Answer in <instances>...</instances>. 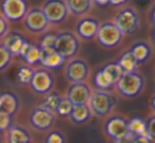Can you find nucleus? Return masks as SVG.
Here are the masks:
<instances>
[{"mask_svg":"<svg viewBox=\"0 0 155 143\" xmlns=\"http://www.w3.org/2000/svg\"><path fill=\"white\" fill-rule=\"evenodd\" d=\"M12 125V117L0 111V133L6 131Z\"/></svg>","mask_w":155,"mask_h":143,"instance_id":"32","label":"nucleus"},{"mask_svg":"<svg viewBox=\"0 0 155 143\" xmlns=\"http://www.w3.org/2000/svg\"><path fill=\"white\" fill-rule=\"evenodd\" d=\"M117 64L120 66L124 73H127V72H134L137 69V67H138L139 61L135 58V56L133 55L131 50H129V51L124 52L123 55L120 56Z\"/></svg>","mask_w":155,"mask_h":143,"instance_id":"23","label":"nucleus"},{"mask_svg":"<svg viewBox=\"0 0 155 143\" xmlns=\"http://www.w3.org/2000/svg\"><path fill=\"white\" fill-rule=\"evenodd\" d=\"M8 32H10V21L0 13V40H2Z\"/></svg>","mask_w":155,"mask_h":143,"instance_id":"33","label":"nucleus"},{"mask_svg":"<svg viewBox=\"0 0 155 143\" xmlns=\"http://www.w3.org/2000/svg\"><path fill=\"white\" fill-rule=\"evenodd\" d=\"M34 69L35 68H33L30 65H27V64L21 65L16 72V81L18 82V84L30 85L33 73H34Z\"/></svg>","mask_w":155,"mask_h":143,"instance_id":"25","label":"nucleus"},{"mask_svg":"<svg viewBox=\"0 0 155 143\" xmlns=\"http://www.w3.org/2000/svg\"><path fill=\"white\" fill-rule=\"evenodd\" d=\"M30 9L29 0H0V13L10 23L23 21Z\"/></svg>","mask_w":155,"mask_h":143,"instance_id":"6","label":"nucleus"},{"mask_svg":"<svg viewBox=\"0 0 155 143\" xmlns=\"http://www.w3.org/2000/svg\"><path fill=\"white\" fill-rule=\"evenodd\" d=\"M41 9L51 25H60L70 14L65 0H45Z\"/></svg>","mask_w":155,"mask_h":143,"instance_id":"9","label":"nucleus"},{"mask_svg":"<svg viewBox=\"0 0 155 143\" xmlns=\"http://www.w3.org/2000/svg\"><path fill=\"white\" fill-rule=\"evenodd\" d=\"M92 111H91L90 107L88 104L86 105H75L72 110L71 114L69 118L71 119V121L74 124L81 125L87 123L91 119L92 116Z\"/></svg>","mask_w":155,"mask_h":143,"instance_id":"22","label":"nucleus"},{"mask_svg":"<svg viewBox=\"0 0 155 143\" xmlns=\"http://www.w3.org/2000/svg\"><path fill=\"white\" fill-rule=\"evenodd\" d=\"M79 37L71 31H62L57 33L55 50L65 59H71L79 50Z\"/></svg>","mask_w":155,"mask_h":143,"instance_id":"7","label":"nucleus"},{"mask_svg":"<svg viewBox=\"0 0 155 143\" xmlns=\"http://www.w3.org/2000/svg\"><path fill=\"white\" fill-rule=\"evenodd\" d=\"M73 108H74L73 103L65 96H62L61 100H60L59 104H58L57 109H56V114L59 117H62V118H67V117H70Z\"/></svg>","mask_w":155,"mask_h":143,"instance_id":"29","label":"nucleus"},{"mask_svg":"<svg viewBox=\"0 0 155 143\" xmlns=\"http://www.w3.org/2000/svg\"><path fill=\"white\" fill-rule=\"evenodd\" d=\"M130 50L139 63L146 61L151 55V47L145 41H137L131 47Z\"/></svg>","mask_w":155,"mask_h":143,"instance_id":"24","label":"nucleus"},{"mask_svg":"<svg viewBox=\"0 0 155 143\" xmlns=\"http://www.w3.org/2000/svg\"><path fill=\"white\" fill-rule=\"evenodd\" d=\"M56 38H57V33L45 32V34L40 35L38 45L41 47V49H52L55 48Z\"/></svg>","mask_w":155,"mask_h":143,"instance_id":"30","label":"nucleus"},{"mask_svg":"<svg viewBox=\"0 0 155 143\" xmlns=\"http://www.w3.org/2000/svg\"><path fill=\"white\" fill-rule=\"evenodd\" d=\"M129 133L132 136L147 135L146 121L141 118H133L129 121Z\"/></svg>","mask_w":155,"mask_h":143,"instance_id":"27","label":"nucleus"},{"mask_svg":"<svg viewBox=\"0 0 155 143\" xmlns=\"http://www.w3.org/2000/svg\"><path fill=\"white\" fill-rule=\"evenodd\" d=\"M150 17H151V20L155 23V4L153 8L151 9V12H150Z\"/></svg>","mask_w":155,"mask_h":143,"instance_id":"39","label":"nucleus"},{"mask_svg":"<svg viewBox=\"0 0 155 143\" xmlns=\"http://www.w3.org/2000/svg\"><path fill=\"white\" fill-rule=\"evenodd\" d=\"M114 23L123 34H132L138 29L139 16L134 9L124 8L117 13Z\"/></svg>","mask_w":155,"mask_h":143,"instance_id":"11","label":"nucleus"},{"mask_svg":"<svg viewBox=\"0 0 155 143\" xmlns=\"http://www.w3.org/2000/svg\"><path fill=\"white\" fill-rule=\"evenodd\" d=\"M127 1H128V0H110V4L114 6H118V5H121V4L126 3Z\"/></svg>","mask_w":155,"mask_h":143,"instance_id":"37","label":"nucleus"},{"mask_svg":"<svg viewBox=\"0 0 155 143\" xmlns=\"http://www.w3.org/2000/svg\"><path fill=\"white\" fill-rule=\"evenodd\" d=\"M54 85H55V78L51 70L45 67L35 68L29 85L34 93L45 96V94L53 91Z\"/></svg>","mask_w":155,"mask_h":143,"instance_id":"5","label":"nucleus"},{"mask_svg":"<svg viewBox=\"0 0 155 143\" xmlns=\"http://www.w3.org/2000/svg\"><path fill=\"white\" fill-rule=\"evenodd\" d=\"M43 143H67V138L62 131L58 129H51L45 135Z\"/></svg>","mask_w":155,"mask_h":143,"instance_id":"31","label":"nucleus"},{"mask_svg":"<svg viewBox=\"0 0 155 143\" xmlns=\"http://www.w3.org/2000/svg\"><path fill=\"white\" fill-rule=\"evenodd\" d=\"M0 107H1V99H0Z\"/></svg>","mask_w":155,"mask_h":143,"instance_id":"41","label":"nucleus"},{"mask_svg":"<svg viewBox=\"0 0 155 143\" xmlns=\"http://www.w3.org/2000/svg\"><path fill=\"white\" fill-rule=\"evenodd\" d=\"M151 107H152V109L155 111V94L152 96V99H151Z\"/></svg>","mask_w":155,"mask_h":143,"instance_id":"40","label":"nucleus"},{"mask_svg":"<svg viewBox=\"0 0 155 143\" xmlns=\"http://www.w3.org/2000/svg\"><path fill=\"white\" fill-rule=\"evenodd\" d=\"M1 41L14 56H20L22 49L25 48V44L28 43L25 36L17 31H10Z\"/></svg>","mask_w":155,"mask_h":143,"instance_id":"16","label":"nucleus"},{"mask_svg":"<svg viewBox=\"0 0 155 143\" xmlns=\"http://www.w3.org/2000/svg\"><path fill=\"white\" fill-rule=\"evenodd\" d=\"M115 104H116V98L108 90L95 89L92 90L88 105L93 114L99 118H104L112 111Z\"/></svg>","mask_w":155,"mask_h":143,"instance_id":"1","label":"nucleus"},{"mask_svg":"<svg viewBox=\"0 0 155 143\" xmlns=\"http://www.w3.org/2000/svg\"><path fill=\"white\" fill-rule=\"evenodd\" d=\"M145 84V80L136 71L124 73L120 80L116 84L118 91L127 98H134L141 92Z\"/></svg>","mask_w":155,"mask_h":143,"instance_id":"8","label":"nucleus"},{"mask_svg":"<svg viewBox=\"0 0 155 143\" xmlns=\"http://www.w3.org/2000/svg\"><path fill=\"white\" fill-rule=\"evenodd\" d=\"M92 89L86 82L72 83L68 87L65 96L73 103V105H86L89 104Z\"/></svg>","mask_w":155,"mask_h":143,"instance_id":"13","label":"nucleus"},{"mask_svg":"<svg viewBox=\"0 0 155 143\" xmlns=\"http://www.w3.org/2000/svg\"><path fill=\"white\" fill-rule=\"evenodd\" d=\"M146 131L147 135L152 139H155V114L149 117L146 121Z\"/></svg>","mask_w":155,"mask_h":143,"instance_id":"34","label":"nucleus"},{"mask_svg":"<svg viewBox=\"0 0 155 143\" xmlns=\"http://www.w3.org/2000/svg\"><path fill=\"white\" fill-rule=\"evenodd\" d=\"M70 14L76 17L86 15L93 6V0H65Z\"/></svg>","mask_w":155,"mask_h":143,"instance_id":"21","label":"nucleus"},{"mask_svg":"<svg viewBox=\"0 0 155 143\" xmlns=\"http://www.w3.org/2000/svg\"><path fill=\"white\" fill-rule=\"evenodd\" d=\"M95 3H97L98 5H107V4H110V0H94Z\"/></svg>","mask_w":155,"mask_h":143,"instance_id":"38","label":"nucleus"},{"mask_svg":"<svg viewBox=\"0 0 155 143\" xmlns=\"http://www.w3.org/2000/svg\"><path fill=\"white\" fill-rule=\"evenodd\" d=\"M106 134L110 138L117 140L129 135V121L123 116H113L107 120L104 124Z\"/></svg>","mask_w":155,"mask_h":143,"instance_id":"14","label":"nucleus"},{"mask_svg":"<svg viewBox=\"0 0 155 143\" xmlns=\"http://www.w3.org/2000/svg\"><path fill=\"white\" fill-rule=\"evenodd\" d=\"M20 57L23 59L25 64L30 66H36L40 64L42 57V49L38 44H32L28 41L20 54Z\"/></svg>","mask_w":155,"mask_h":143,"instance_id":"19","label":"nucleus"},{"mask_svg":"<svg viewBox=\"0 0 155 143\" xmlns=\"http://www.w3.org/2000/svg\"><path fill=\"white\" fill-rule=\"evenodd\" d=\"M124 71L117 63L107 64L104 68L95 74L94 84L100 90H108L112 86L116 85L120 78L123 76Z\"/></svg>","mask_w":155,"mask_h":143,"instance_id":"4","label":"nucleus"},{"mask_svg":"<svg viewBox=\"0 0 155 143\" xmlns=\"http://www.w3.org/2000/svg\"><path fill=\"white\" fill-rule=\"evenodd\" d=\"M0 139H1V134H0Z\"/></svg>","mask_w":155,"mask_h":143,"instance_id":"42","label":"nucleus"},{"mask_svg":"<svg viewBox=\"0 0 155 143\" xmlns=\"http://www.w3.org/2000/svg\"><path fill=\"white\" fill-rule=\"evenodd\" d=\"M123 35L124 34L114 23L107 21L100 25L96 38L102 47L113 48L120 43Z\"/></svg>","mask_w":155,"mask_h":143,"instance_id":"12","label":"nucleus"},{"mask_svg":"<svg viewBox=\"0 0 155 143\" xmlns=\"http://www.w3.org/2000/svg\"><path fill=\"white\" fill-rule=\"evenodd\" d=\"M61 98H62V96L58 93V92L51 91L50 93H48L45 96V99H43L41 105H42L43 107H45V108L50 109V110H52L53 113H56V109H57L58 104H59Z\"/></svg>","mask_w":155,"mask_h":143,"instance_id":"26","label":"nucleus"},{"mask_svg":"<svg viewBox=\"0 0 155 143\" xmlns=\"http://www.w3.org/2000/svg\"><path fill=\"white\" fill-rule=\"evenodd\" d=\"M22 23L25 30L34 35L45 34L51 26L41 6H32Z\"/></svg>","mask_w":155,"mask_h":143,"instance_id":"3","label":"nucleus"},{"mask_svg":"<svg viewBox=\"0 0 155 143\" xmlns=\"http://www.w3.org/2000/svg\"><path fill=\"white\" fill-rule=\"evenodd\" d=\"M64 78L68 82L72 83H80L86 82L90 73V68L84 59L79 57H73L69 59L64 66Z\"/></svg>","mask_w":155,"mask_h":143,"instance_id":"10","label":"nucleus"},{"mask_svg":"<svg viewBox=\"0 0 155 143\" xmlns=\"http://www.w3.org/2000/svg\"><path fill=\"white\" fill-rule=\"evenodd\" d=\"M100 23L93 17H82L78 20L75 27V33L80 39L91 40L97 36Z\"/></svg>","mask_w":155,"mask_h":143,"instance_id":"15","label":"nucleus"},{"mask_svg":"<svg viewBox=\"0 0 155 143\" xmlns=\"http://www.w3.org/2000/svg\"><path fill=\"white\" fill-rule=\"evenodd\" d=\"M13 55L11 51L5 47L3 43L0 40V72L8 69L13 61Z\"/></svg>","mask_w":155,"mask_h":143,"instance_id":"28","label":"nucleus"},{"mask_svg":"<svg viewBox=\"0 0 155 143\" xmlns=\"http://www.w3.org/2000/svg\"><path fill=\"white\" fill-rule=\"evenodd\" d=\"M56 114L42 105L33 107L29 113V124L37 131H49L53 128L56 122Z\"/></svg>","mask_w":155,"mask_h":143,"instance_id":"2","label":"nucleus"},{"mask_svg":"<svg viewBox=\"0 0 155 143\" xmlns=\"http://www.w3.org/2000/svg\"><path fill=\"white\" fill-rule=\"evenodd\" d=\"M6 139L8 143H32V135L27 127L14 123L6 131Z\"/></svg>","mask_w":155,"mask_h":143,"instance_id":"17","label":"nucleus"},{"mask_svg":"<svg viewBox=\"0 0 155 143\" xmlns=\"http://www.w3.org/2000/svg\"><path fill=\"white\" fill-rule=\"evenodd\" d=\"M152 138L148 135H138L133 137V143H153Z\"/></svg>","mask_w":155,"mask_h":143,"instance_id":"35","label":"nucleus"},{"mask_svg":"<svg viewBox=\"0 0 155 143\" xmlns=\"http://www.w3.org/2000/svg\"><path fill=\"white\" fill-rule=\"evenodd\" d=\"M64 61L65 58L56 51L55 48L42 49V57H41L40 61L41 67H45L50 70L57 69L64 63Z\"/></svg>","mask_w":155,"mask_h":143,"instance_id":"20","label":"nucleus"},{"mask_svg":"<svg viewBox=\"0 0 155 143\" xmlns=\"http://www.w3.org/2000/svg\"><path fill=\"white\" fill-rule=\"evenodd\" d=\"M133 137H134V136L129 134V135L124 136V137H121V138H119V139L115 140V143H133Z\"/></svg>","mask_w":155,"mask_h":143,"instance_id":"36","label":"nucleus"},{"mask_svg":"<svg viewBox=\"0 0 155 143\" xmlns=\"http://www.w3.org/2000/svg\"><path fill=\"white\" fill-rule=\"evenodd\" d=\"M0 99H1V107L0 111L13 117L15 116L19 110L20 107V100L18 96L14 92L5 91L0 93Z\"/></svg>","mask_w":155,"mask_h":143,"instance_id":"18","label":"nucleus"},{"mask_svg":"<svg viewBox=\"0 0 155 143\" xmlns=\"http://www.w3.org/2000/svg\"><path fill=\"white\" fill-rule=\"evenodd\" d=\"M154 36H155V31H154Z\"/></svg>","mask_w":155,"mask_h":143,"instance_id":"43","label":"nucleus"}]
</instances>
